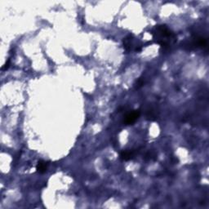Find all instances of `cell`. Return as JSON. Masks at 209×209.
Segmentation results:
<instances>
[{
    "instance_id": "cell-1",
    "label": "cell",
    "mask_w": 209,
    "mask_h": 209,
    "mask_svg": "<svg viewBox=\"0 0 209 209\" xmlns=\"http://www.w3.org/2000/svg\"><path fill=\"white\" fill-rule=\"evenodd\" d=\"M140 116V111L139 110H135V111H132L130 113H128L125 117V120L124 122L126 124H131L135 122L136 120L139 118Z\"/></svg>"
},
{
    "instance_id": "cell-2",
    "label": "cell",
    "mask_w": 209,
    "mask_h": 209,
    "mask_svg": "<svg viewBox=\"0 0 209 209\" xmlns=\"http://www.w3.org/2000/svg\"><path fill=\"white\" fill-rule=\"evenodd\" d=\"M47 167H48V163L46 162L41 160V161L39 162V163L37 165V171L40 173H44L46 172Z\"/></svg>"
},
{
    "instance_id": "cell-3",
    "label": "cell",
    "mask_w": 209,
    "mask_h": 209,
    "mask_svg": "<svg viewBox=\"0 0 209 209\" xmlns=\"http://www.w3.org/2000/svg\"><path fill=\"white\" fill-rule=\"evenodd\" d=\"M132 157V153L130 151H124L121 154V158H123L124 160H128Z\"/></svg>"
}]
</instances>
